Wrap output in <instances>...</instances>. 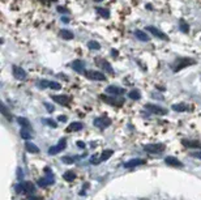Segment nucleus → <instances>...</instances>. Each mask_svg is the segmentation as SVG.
I'll return each instance as SVG.
<instances>
[{
	"instance_id": "1",
	"label": "nucleus",
	"mask_w": 201,
	"mask_h": 200,
	"mask_svg": "<svg viewBox=\"0 0 201 200\" xmlns=\"http://www.w3.org/2000/svg\"><path fill=\"white\" fill-rule=\"evenodd\" d=\"M191 64H195V60L193 59H188V58H179L176 63L174 64V71L175 72H178V71L186 68L188 66H191Z\"/></svg>"
},
{
	"instance_id": "2",
	"label": "nucleus",
	"mask_w": 201,
	"mask_h": 200,
	"mask_svg": "<svg viewBox=\"0 0 201 200\" xmlns=\"http://www.w3.org/2000/svg\"><path fill=\"white\" fill-rule=\"evenodd\" d=\"M85 77H88L89 80H94V81H105L106 80V76L102 72H98V71H94V69L86 71Z\"/></svg>"
},
{
	"instance_id": "3",
	"label": "nucleus",
	"mask_w": 201,
	"mask_h": 200,
	"mask_svg": "<svg viewBox=\"0 0 201 200\" xmlns=\"http://www.w3.org/2000/svg\"><path fill=\"white\" fill-rule=\"evenodd\" d=\"M45 173H46V176H45V178H42V179H39V186L46 187V186L54 185V182H55L54 175L51 174V172H50L49 167H46V172H45Z\"/></svg>"
},
{
	"instance_id": "4",
	"label": "nucleus",
	"mask_w": 201,
	"mask_h": 200,
	"mask_svg": "<svg viewBox=\"0 0 201 200\" xmlns=\"http://www.w3.org/2000/svg\"><path fill=\"white\" fill-rule=\"evenodd\" d=\"M145 109L149 110L150 113H153V114H157V115H165V114H167V110L166 109L161 107V106H157V105L148 103V105H145Z\"/></svg>"
},
{
	"instance_id": "5",
	"label": "nucleus",
	"mask_w": 201,
	"mask_h": 200,
	"mask_svg": "<svg viewBox=\"0 0 201 200\" xmlns=\"http://www.w3.org/2000/svg\"><path fill=\"white\" fill-rule=\"evenodd\" d=\"M66 145H67V140L66 139H60L58 145L51 146V148L49 149V154H51V156L52 154H58V153H60L64 148H66Z\"/></svg>"
},
{
	"instance_id": "6",
	"label": "nucleus",
	"mask_w": 201,
	"mask_h": 200,
	"mask_svg": "<svg viewBox=\"0 0 201 200\" xmlns=\"http://www.w3.org/2000/svg\"><path fill=\"white\" fill-rule=\"evenodd\" d=\"M144 149L149 153H162L165 150V145L163 144H148V145H144Z\"/></svg>"
},
{
	"instance_id": "7",
	"label": "nucleus",
	"mask_w": 201,
	"mask_h": 200,
	"mask_svg": "<svg viewBox=\"0 0 201 200\" xmlns=\"http://www.w3.org/2000/svg\"><path fill=\"white\" fill-rule=\"evenodd\" d=\"M96 63L98 64V67H101L102 68L105 72H107V73H110V75H112L114 73V69H112V67H111V64L107 62V60H105V59H97L96 60Z\"/></svg>"
},
{
	"instance_id": "8",
	"label": "nucleus",
	"mask_w": 201,
	"mask_h": 200,
	"mask_svg": "<svg viewBox=\"0 0 201 200\" xmlns=\"http://www.w3.org/2000/svg\"><path fill=\"white\" fill-rule=\"evenodd\" d=\"M93 124L96 127H98V128H106V127H109L111 124V120L109 119V118L102 116V118H97V119H94Z\"/></svg>"
},
{
	"instance_id": "9",
	"label": "nucleus",
	"mask_w": 201,
	"mask_h": 200,
	"mask_svg": "<svg viewBox=\"0 0 201 200\" xmlns=\"http://www.w3.org/2000/svg\"><path fill=\"white\" fill-rule=\"evenodd\" d=\"M146 30L149 32V33H152L154 37H157V38H159V39H162V41H167V35L165 34V33H162L161 30H158L157 28H154V26H148L146 28Z\"/></svg>"
},
{
	"instance_id": "10",
	"label": "nucleus",
	"mask_w": 201,
	"mask_h": 200,
	"mask_svg": "<svg viewBox=\"0 0 201 200\" xmlns=\"http://www.w3.org/2000/svg\"><path fill=\"white\" fill-rule=\"evenodd\" d=\"M12 72H13V76H15L17 80H24V79L26 77L25 69H22L19 66H13V68H12Z\"/></svg>"
},
{
	"instance_id": "11",
	"label": "nucleus",
	"mask_w": 201,
	"mask_h": 200,
	"mask_svg": "<svg viewBox=\"0 0 201 200\" xmlns=\"http://www.w3.org/2000/svg\"><path fill=\"white\" fill-rule=\"evenodd\" d=\"M17 191H22L25 193H30L34 191V186L32 182H22V185H20L17 187Z\"/></svg>"
},
{
	"instance_id": "12",
	"label": "nucleus",
	"mask_w": 201,
	"mask_h": 200,
	"mask_svg": "<svg viewBox=\"0 0 201 200\" xmlns=\"http://www.w3.org/2000/svg\"><path fill=\"white\" fill-rule=\"evenodd\" d=\"M72 68L76 71L77 73H85L86 71H85V63L82 62V60H73V63H72Z\"/></svg>"
},
{
	"instance_id": "13",
	"label": "nucleus",
	"mask_w": 201,
	"mask_h": 200,
	"mask_svg": "<svg viewBox=\"0 0 201 200\" xmlns=\"http://www.w3.org/2000/svg\"><path fill=\"white\" fill-rule=\"evenodd\" d=\"M165 162H166V165H170V166H174V167H183V163L178 160V158L171 157V156L165 158Z\"/></svg>"
},
{
	"instance_id": "14",
	"label": "nucleus",
	"mask_w": 201,
	"mask_h": 200,
	"mask_svg": "<svg viewBox=\"0 0 201 200\" xmlns=\"http://www.w3.org/2000/svg\"><path fill=\"white\" fill-rule=\"evenodd\" d=\"M106 92L110 93V94H114V96H122V94H124V90L123 88H119V86H114V85H110L106 88Z\"/></svg>"
},
{
	"instance_id": "15",
	"label": "nucleus",
	"mask_w": 201,
	"mask_h": 200,
	"mask_svg": "<svg viewBox=\"0 0 201 200\" xmlns=\"http://www.w3.org/2000/svg\"><path fill=\"white\" fill-rule=\"evenodd\" d=\"M145 161L141 160V158H135V160H131V161H127L126 163H124V167H135V166H140V165H144Z\"/></svg>"
},
{
	"instance_id": "16",
	"label": "nucleus",
	"mask_w": 201,
	"mask_h": 200,
	"mask_svg": "<svg viewBox=\"0 0 201 200\" xmlns=\"http://www.w3.org/2000/svg\"><path fill=\"white\" fill-rule=\"evenodd\" d=\"M102 101L107 102L110 105H114V106H122L123 105V99H116V98H111V97H106V96H101Z\"/></svg>"
},
{
	"instance_id": "17",
	"label": "nucleus",
	"mask_w": 201,
	"mask_h": 200,
	"mask_svg": "<svg viewBox=\"0 0 201 200\" xmlns=\"http://www.w3.org/2000/svg\"><path fill=\"white\" fill-rule=\"evenodd\" d=\"M52 101H55L60 105H68L71 102V98L68 96H52Z\"/></svg>"
},
{
	"instance_id": "18",
	"label": "nucleus",
	"mask_w": 201,
	"mask_h": 200,
	"mask_svg": "<svg viewBox=\"0 0 201 200\" xmlns=\"http://www.w3.org/2000/svg\"><path fill=\"white\" fill-rule=\"evenodd\" d=\"M82 127H84V124H82L81 122H73V123H71V124L67 127V132L80 131V129H82Z\"/></svg>"
},
{
	"instance_id": "19",
	"label": "nucleus",
	"mask_w": 201,
	"mask_h": 200,
	"mask_svg": "<svg viewBox=\"0 0 201 200\" xmlns=\"http://www.w3.org/2000/svg\"><path fill=\"white\" fill-rule=\"evenodd\" d=\"M59 35H60L63 39H67V41H71V39L75 38L73 33L71 32V30H67V29H62V30L59 32Z\"/></svg>"
},
{
	"instance_id": "20",
	"label": "nucleus",
	"mask_w": 201,
	"mask_h": 200,
	"mask_svg": "<svg viewBox=\"0 0 201 200\" xmlns=\"http://www.w3.org/2000/svg\"><path fill=\"white\" fill-rule=\"evenodd\" d=\"M135 35L137 37L140 41H143V42H148L150 38H149V35H146V33L145 32H143V30H135Z\"/></svg>"
},
{
	"instance_id": "21",
	"label": "nucleus",
	"mask_w": 201,
	"mask_h": 200,
	"mask_svg": "<svg viewBox=\"0 0 201 200\" xmlns=\"http://www.w3.org/2000/svg\"><path fill=\"white\" fill-rule=\"evenodd\" d=\"M183 144H184L186 146H188V148H201V143L199 140H196V141H190V140H183Z\"/></svg>"
},
{
	"instance_id": "22",
	"label": "nucleus",
	"mask_w": 201,
	"mask_h": 200,
	"mask_svg": "<svg viewBox=\"0 0 201 200\" xmlns=\"http://www.w3.org/2000/svg\"><path fill=\"white\" fill-rule=\"evenodd\" d=\"M25 149L29 152V153H38L39 149L37 145H34L33 143H30V141H26L25 143Z\"/></svg>"
},
{
	"instance_id": "23",
	"label": "nucleus",
	"mask_w": 201,
	"mask_h": 200,
	"mask_svg": "<svg viewBox=\"0 0 201 200\" xmlns=\"http://www.w3.org/2000/svg\"><path fill=\"white\" fill-rule=\"evenodd\" d=\"M17 122H19V124H20L22 128H30V122H29L26 118L20 116V118H17Z\"/></svg>"
},
{
	"instance_id": "24",
	"label": "nucleus",
	"mask_w": 201,
	"mask_h": 200,
	"mask_svg": "<svg viewBox=\"0 0 201 200\" xmlns=\"http://www.w3.org/2000/svg\"><path fill=\"white\" fill-rule=\"evenodd\" d=\"M96 11H97V13L101 16V17H103V19H109L110 17V12L107 11V9H105V8H96Z\"/></svg>"
},
{
	"instance_id": "25",
	"label": "nucleus",
	"mask_w": 201,
	"mask_h": 200,
	"mask_svg": "<svg viewBox=\"0 0 201 200\" xmlns=\"http://www.w3.org/2000/svg\"><path fill=\"white\" fill-rule=\"evenodd\" d=\"M0 110H2V114L5 116V118H7V120H12V114L9 113V111H8V109H7V106H5V103H2V109H0Z\"/></svg>"
},
{
	"instance_id": "26",
	"label": "nucleus",
	"mask_w": 201,
	"mask_h": 200,
	"mask_svg": "<svg viewBox=\"0 0 201 200\" xmlns=\"http://www.w3.org/2000/svg\"><path fill=\"white\" fill-rule=\"evenodd\" d=\"M50 85H51V81L49 80H41L37 82V86L39 89H47V88H50Z\"/></svg>"
},
{
	"instance_id": "27",
	"label": "nucleus",
	"mask_w": 201,
	"mask_h": 200,
	"mask_svg": "<svg viewBox=\"0 0 201 200\" xmlns=\"http://www.w3.org/2000/svg\"><path fill=\"white\" fill-rule=\"evenodd\" d=\"M128 97L131 98V99H135V101H139V99L141 98V93L139 90L135 89V90H131V92L128 93Z\"/></svg>"
},
{
	"instance_id": "28",
	"label": "nucleus",
	"mask_w": 201,
	"mask_h": 200,
	"mask_svg": "<svg viewBox=\"0 0 201 200\" xmlns=\"http://www.w3.org/2000/svg\"><path fill=\"white\" fill-rule=\"evenodd\" d=\"M112 153H114V152H112L111 149H107V150H105V152L102 153V156H101L99 161H101V162H102V161H107L109 158L112 156Z\"/></svg>"
},
{
	"instance_id": "29",
	"label": "nucleus",
	"mask_w": 201,
	"mask_h": 200,
	"mask_svg": "<svg viewBox=\"0 0 201 200\" xmlns=\"http://www.w3.org/2000/svg\"><path fill=\"white\" fill-rule=\"evenodd\" d=\"M63 178L66 179L67 182H73V179L76 178V174L72 172V170H69V172H67L66 174L63 175Z\"/></svg>"
},
{
	"instance_id": "30",
	"label": "nucleus",
	"mask_w": 201,
	"mask_h": 200,
	"mask_svg": "<svg viewBox=\"0 0 201 200\" xmlns=\"http://www.w3.org/2000/svg\"><path fill=\"white\" fill-rule=\"evenodd\" d=\"M173 110H175V111H179V113H182V111H187V110H188V106H187V105H184V103L174 105V106H173Z\"/></svg>"
},
{
	"instance_id": "31",
	"label": "nucleus",
	"mask_w": 201,
	"mask_h": 200,
	"mask_svg": "<svg viewBox=\"0 0 201 200\" xmlns=\"http://www.w3.org/2000/svg\"><path fill=\"white\" fill-rule=\"evenodd\" d=\"M179 24H180V25H179V28H180V30L183 32V33H188V32H190V28H188V24L184 21V20H180L179 21Z\"/></svg>"
},
{
	"instance_id": "32",
	"label": "nucleus",
	"mask_w": 201,
	"mask_h": 200,
	"mask_svg": "<svg viewBox=\"0 0 201 200\" xmlns=\"http://www.w3.org/2000/svg\"><path fill=\"white\" fill-rule=\"evenodd\" d=\"M20 135H21V137H22L24 140H29V139L32 137V133L29 132V129H28V128H24V129H21Z\"/></svg>"
},
{
	"instance_id": "33",
	"label": "nucleus",
	"mask_w": 201,
	"mask_h": 200,
	"mask_svg": "<svg viewBox=\"0 0 201 200\" xmlns=\"http://www.w3.org/2000/svg\"><path fill=\"white\" fill-rule=\"evenodd\" d=\"M88 47H89L90 50H99L101 45L98 42H96V41H89V42H88Z\"/></svg>"
},
{
	"instance_id": "34",
	"label": "nucleus",
	"mask_w": 201,
	"mask_h": 200,
	"mask_svg": "<svg viewBox=\"0 0 201 200\" xmlns=\"http://www.w3.org/2000/svg\"><path fill=\"white\" fill-rule=\"evenodd\" d=\"M51 89H55V90H59L62 88V85L59 82H55V81H51V85H50Z\"/></svg>"
},
{
	"instance_id": "35",
	"label": "nucleus",
	"mask_w": 201,
	"mask_h": 200,
	"mask_svg": "<svg viewBox=\"0 0 201 200\" xmlns=\"http://www.w3.org/2000/svg\"><path fill=\"white\" fill-rule=\"evenodd\" d=\"M190 154L195 158H199V160H201V150H196V152H191Z\"/></svg>"
},
{
	"instance_id": "36",
	"label": "nucleus",
	"mask_w": 201,
	"mask_h": 200,
	"mask_svg": "<svg viewBox=\"0 0 201 200\" xmlns=\"http://www.w3.org/2000/svg\"><path fill=\"white\" fill-rule=\"evenodd\" d=\"M43 122H45V123H47V124L51 126V127H56V122H54V120H50V119H43Z\"/></svg>"
},
{
	"instance_id": "37",
	"label": "nucleus",
	"mask_w": 201,
	"mask_h": 200,
	"mask_svg": "<svg viewBox=\"0 0 201 200\" xmlns=\"http://www.w3.org/2000/svg\"><path fill=\"white\" fill-rule=\"evenodd\" d=\"M45 106L47 107V111H49V113H52V111L55 110V109H54V106L50 105V103H47V102H45Z\"/></svg>"
},
{
	"instance_id": "38",
	"label": "nucleus",
	"mask_w": 201,
	"mask_h": 200,
	"mask_svg": "<svg viewBox=\"0 0 201 200\" xmlns=\"http://www.w3.org/2000/svg\"><path fill=\"white\" fill-rule=\"evenodd\" d=\"M63 161L66 163H72V162H75V158H72V157H64Z\"/></svg>"
},
{
	"instance_id": "39",
	"label": "nucleus",
	"mask_w": 201,
	"mask_h": 200,
	"mask_svg": "<svg viewBox=\"0 0 201 200\" xmlns=\"http://www.w3.org/2000/svg\"><path fill=\"white\" fill-rule=\"evenodd\" d=\"M56 9H58V12H60V13H68L69 12L67 8H64V7H58Z\"/></svg>"
},
{
	"instance_id": "40",
	"label": "nucleus",
	"mask_w": 201,
	"mask_h": 200,
	"mask_svg": "<svg viewBox=\"0 0 201 200\" xmlns=\"http://www.w3.org/2000/svg\"><path fill=\"white\" fill-rule=\"evenodd\" d=\"M58 120H59V122H66V120H67V116H66V115H60V116L58 118Z\"/></svg>"
},
{
	"instance_id": "41",
	"label": "nucleus",
	"mask_w": 201,
	"mask_h": 200,
	"mask_svg": "<svg viewBox=\"0 0 201 200\" xmlns=\"http://www.w3.org/2000/svg\"><path fill=\"white\" fill-rule=\"evenodd\" d=\"M111 54H112V55H114V56H116L118 54H119V52H118L116 50H112V51H111Z\"/></svg>"
},
{
	"instance_id": "42",
	"label": "nucleus",
	"mask_w": 201,
	"mask_h": 200,
	"mask_svg": "<svg viewBox=\"0 0 201 200\" xmlns=\"http://www.w3.org/2000/svg\"><path fill=\"white\" fill-rule=\"evenodd\" d=\"M77 145L80 146V148H85V144H82V143H77Z\"/></svg>"
},
{
	"instance_id": "43",
	"label": "nucleus",
	"mask_w": 201,
	"mask_h": 200,
	"mask_svg": "<svg viewBox=\"0 0 201 200\" xmlns=\"http://www.w3.org/2000/svg\"><path fill=\"white\" fill-rule=\"evenodd\" d=\"M30 200H42V199H41V198H35V196H33Z\"/></svg>"
},
{
	"instance_id": "44",
	"label": "nucleus",
	"mask_w": 201,
	"mask_h": 200,
	"mask_svg": "<svg viewBox=\"0 0 201 200\" xmlns=\"http://www.w3.org/2000/svg\"><path fill=\"white\" fill-rule=\"evenodd\" d=\"M94 2H102V0H94Z\"/></svg>"
},
{
	"instance_id": "45",
	"label": "nucleus",
	"mask_w": 201,
	"mask_h": 200,
	"mask_svg": "<svg viewBox=\"0 0 201 200\" xmlns=\"http://www.w3.org/2000/svg\"><path fill=\"white\" fill-rule=\"evenodd\" d=\"M140 200H148V199H140Z\"/></svg>"
}]
</instances>
